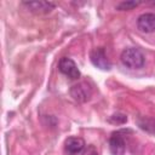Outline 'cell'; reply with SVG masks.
I'll return each mask as SVG.
<instances>
[{"instance_id": "cell-7", "label": "cell", "mask_w": 155, "mask_h": 155, "mask_svg": "<svg viewBox=\"0 0 155 155\" xmlns=\"http://www.w3.org/2000/svg\"><path fill=\"white\" fill-rule=\"evenodd\" d=\"M23 5L31 12L41 15V13H48L53 7L56 6L54 2L51 1H23Z\"/></svg>"}, {"instance_id": "cell-6", "label": "cell", "mask_w": 155, "mask_h": 155, "mask_svg": "<svg viewBox=\"0 0 155 155\" xmlns=\"http://www.w3.org/2000/svg\"><path fill=\"white\" fill-rule=\"evenodd\" d=\"M137 27L143 33L155 31V13L151 12L142 13L137 19Z\"/></svg>"}, {"instance_id": "cell-4", "label": "cell", "mask_w": 155, "mask_h": 155, "mask_svg": "<svg viewBox=\"0 0 155 155\" xmlns=\"http://www.w3.org/2000/svg\"><path fill=\"white\" fill-rule=\"evenodd\" d=\"M70 94L71 97L78 101V102H87L92 94V90L88 84L86 82H79L76 85H73L71 88H70Z\"/></svg>"}, {"instance_id": "cell-2", "label": "cell", "mask_w": 155, "mask_h": 155, "mask_svg": "<svg viewBox=\"0 0 155 155\" xmlns=\"http://www.w3.org/2000/svg\"><path fill=\"white\" fill-rule=\"evenodd\" d=\"M58 69L62 74H64L65 76H68L71 80H76L80 78V70H79L78 65L69 57L61 58V61L58 63Z\"/></svg>"}, {"instance_id": "cell-12", "label": "cell", "mask_w": 155, "mask_h": 155, "mask_svg": "<svg viewBox=\"0 0 155 155\" xmlns=\"http://www.w3.org/2000/svg\"><path fill=\"white\" fill-rule=\"evenodd\" d=\"M154 130H155V122H154Z\"/></svg>"}, {"instance_id": "cell-8", "label": "cell", "mask_w": 155, "mask_h": 155, "mask_svg": "<svg viewBox=\"0 0 155 155\" xmlns=\"http://www.w3.org/2000/svg\"><path fill=\"white\" fill-rule=\"evenodd\" d=\"M85 149V142L80 137H69L64 142V150L69 155H76Z\"/></svg>"}, {"instance_id": "cell-3", "label": "cell", "mask_w": 155, "mask_h": 155, "mask_svg": "<svg viewBox=\"0 0 155 155\" xmlns=\"http://www.w3.org/2000/svg\"><path fill=\"white\" fill-rule=\"evenodd\" d=\"M91 62L94 67L102 69V70H109L111 68V63L107 57V53L104 51L103 47H98V48H93L91 51L90 54Z\"/></svg>"}, {"instance_id": "cell-5", "label": "cell", "mask_w": 155, "mask_h": 155, "mask_svg": "<svg viewBox=\"0 0 155 155\" xmlns=\"http://www.w3.org/2000/svg\"><path fill=\"white\" fill-rule=\"evenodd\" d=\"M109 149L111 155H125L126 143L121 132H114L109 139Z\"/></svg>"}, {"instance_id": "cell-11", "label": "cell", "mask_w": 155, "mask_h": 155, "mask_svg": "<svg viewBox=\"0 0 155 155\" xmlns=\"http://www.w3.org/2000/svg\"><path fill=\"white\" fill-rule=\"evenodd\" d=\"M82 155H99L94 145H88L86 149H84Z\"/></svg>"}, {"instance_id": "cell-10", "label": "cell", "mask_w": 155, "mask_h": 155, "mask_svg": "<svg viewBox=\"0 0 155 155\" xmlns=\"http://www.w3.org/2000/svg\"><path fill=\"white\" fill-rule=\"evenodd\" d=\"M109 121L113 122V124H124V122L127 121V117L124 114H114V115L110 116Z\"/></svg>"}, {"instance_id": "cell-9", "label": "cell", "mask_w": 155, "mask_h": 155, "mask_svg": "<svg viewBox=\"0 0 155 155\" xmlns=\"http://www.w3.org/2000/svg\"><path fill=\"white\" fill-rule=\"evenodd\" d=\"M140 2H137V1H122L120 4L116 5V8L119 11H128V10H132L134 7H137Z\"/></svg>"}, {"instance_id": "cell-1", "label": "cell", "mask_w": 155, "mask_h": 155, "mask_svg": "<svg viewBox=\"0 0 155 155\" xmlns=\"http://www.w3.org/2000/svg\"><path fill=\"white\" fill-rule=\"evenodd\" d=\"M120 59L122 64L130 69H139L144 65L145 57L140 50L136 47H127L121 52Z\"/></svg>"}]
</instances>
